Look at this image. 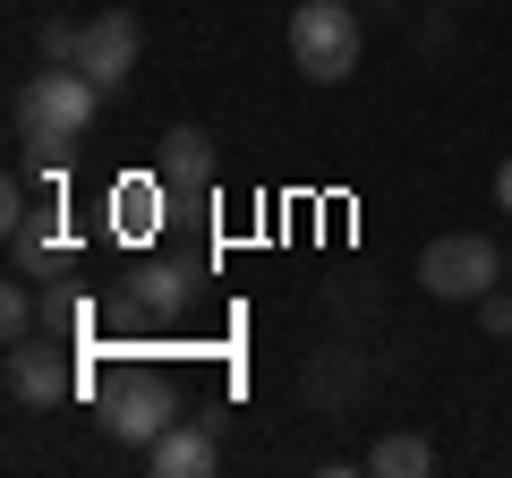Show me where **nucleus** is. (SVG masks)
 <instances>
[{
	"instance_id": "6",
	"label": "nucleus",
	"mask_w": 512,
	"mask_h": 478,
	"mask_svg": "<svg viewBox=\"0 0 512 478\" xmlns=\"http://www.w3.org/2000/svg\"><path fill=\"white\" fill-rule=\"evenodd\" d=\"M9 393H18L26 410H52L77 393V368L60 342H9Z\"/></svg>"
},
{
	"instance_id": "5",
	"label": "nucleus",
	"mask_w": 512,
	"mask_h": 478,
	"mask_svg": "<svg viewBox=\"0 0 512 478\" xmlns=\"http://www.w3.org/2000/svg\"><path fill=\"white\" fill-rule=\"evenodd\" d=\"M137 52H146V35H137V9H103V18H86V35H77V69L94 77V86H120L128 69H137Z\"/></svg>"
},
{
	"instance_id": "3",
	"label": "nucleus",
	"mask_w": 512,
	"mask_h": 478,
	"mask_svg": "<svg viewBox=\"0 0 512 478\" xmlns=\"http://www.w3.org/2000/svg\"><path fill=\"white\" fill-rule=\"evenodd\" d=\"M171 419H180V385H171L163 368H120L103 385V427L120 444H154Z\"/></svg>"
},
{
	"instance_id": "2",
	"label": "nucleus",
	"mask_w": 512,
	"mask_h": 478,
	"mask_svg": "<svg viewBox=\"0 0 512 478\" xmlns=\"http://www.w3.org/2000/svg\"><path fill=\"white\" fill-rule=\"evenodd\" d=\"M291 69L316 77V86H342L359 69V9H342V0H299L291 9Z\"/></svg>"
},
{
	"instance_id": "11",
	"label": "nucleus",
	"mask_w": 512,
	"mask_h": 478,
	"mask_svg": "<svg viewBox=\"0 0 512 478\" xmlns=\"http://www.w3.org/2000/svg\"><path fill=\"white\" fill-rule=\"evenodd\" d=\"M367 470L376 478H419V470H436V444L427 436H376L367 444Z\"/></svg>"
},
{
	"instance_id": "14",
	"label": "nucleus",
	"mask_w": 512,
	"mask_h": 478,
	"mask_svg": "<svg viewBox=\"0 0 512 478\" xmlns=\"http://www.w3.org/2000/svg\"><path fill=\"white\" fill-rule=\"evenodd\" d=\"M478 325H487L495 342L512 333V282H504V291H487V299H478Z\"/></svg>"
},
{
	"instance_id": "9",
	"label": "nucleus",
	"mask_w": 512,
	"mask_h": 478,
	"mask_svg": "<svg viewBox=\"0 0 512 478\" xmlns=\"http://www.w3.org/2000/svg\"><path fill=\"white\" fill-rule=\"evenodd\" d=\"M146 470H154V478H205V470H214V436L188 427V419H171L163 436L146 444Z\"/></svg>"
},
{
	"instance_id": "12",
	"label": "nucleus",
	"mask_w": 512,
	"mask_h": 478,
	"mask_svg": "<svg viewBox=\"0 0 512 478\" xmlns=\"http://www.w3.org/2000/svg\"><path fill=\"white\" fill-rule=\"evenodd\" d=\"M77 35H86V26H69V18H43V26H35V52H43V69H77Z\"/></svg>"
},
{
	"instance_id": "16",
	"label": "nucleus",
	"mask_w": 512,
	"mask_h": 478,
	"mask_svg": "<svg viewBox=\"0 0 512 478\" xmlns=\"http://www.w3.org/2000/svg\"><path fill=\"white\" fill-rule=\"evenodd\" d=\"M504 282H512V257H504Z\"/></svg>"
},
{
	"instance_id": "15",
	"label": "nucleus",
	"mask_w": 512,
	"mask_h": 478,
	"mask_svg": "<svg viewBox=\"0 0 512 478\" xmlns=\"http://www.w3.org/2000/svg\"><path fill=\"white\" fill-rule=\"evenodd\" d=\"M495 205H504V214H512V163L495 171Z\"/></svg>"
},
{
	"instance_id": "1",
	"label": "nucleus",
	"mask_w": 512,
	"mask_h": 478,
	"mask_svg": "<svg viewBox=\"0 0 512 478\" xmlns=\"http://www.w3.org/2000/svg\"><path fill=\"white\" fill-rule=\"evenodd\" d=\"M94 111H103V86H94L86 69H43L35 86L18 94V146L43 163V154H60L69 137L94 129Z\"/></svg>"
},
{
	"instance_id": "7",
	"label": "nucleus",
	"mask_w": 512,
	"mask_h": 478,
	"mask_svg": "<svg viewBox=\"0 0 512 478\" xmlns=\"http://www.w3.org/2000/svg\"><path fill=\"white\" fill-rule=\"evenodd\" d=\"M154 171H163L171 205H205V197H214V137H205V129H171Z\"/></svg>"
},
{
	"instance_id": "10",
	"label": "nucleus",
	"mask_w": 512,
	"mask_h": 478,
	"mask_svg": "<svg viewBox=\"0 0 512 478\" xmlns=\"http://www.w3.org/2000/svg\"><path fill=\"white\" fill-rule=\"evenodd\" d=\"M163 205H171L163 171H146V180H120V188H111V231H120V239H154V231H163Z\"/></svg>"
},
{
	"instance_id": "13",
	"label": "nucleus",
	"mask_w": 512,
	"mask_h": 478,
	"mask_svg": "<svg viewBox=\"0 0 512 478\" xmlns=\"http://www.w3.org/2000/svg\"><path fill=\"white\" fill-rule=\"evenodd\" d=\"M26 325H35V291H26V282H9V291H0V333H9V342H26Z\"/></svg>"
},
{
	"instance_id": "8",
	"label": "nucleus",
	"mask_w": 512,
	"mask_h": 478,
	"mask_svg": "<svg viewBox=\"0 0 512 478\" xmlns=\"http://www.w3.org/2000/svg\"><path fill=\"white\" fill-rule=\"evenodd\" d=\"M188 265H137L128 274V291H120V316H180L188 308Z\"/></svg>"
},
{
	"instance_id": "4",
	"label": "nucleus",
	"mask_w": 512,
	"mask_h": 478,
	"mask_svg": "<svg viewBox=\"0 0 512 478\" xmlns=\"http://www.w3.org/2000/svg\"><path fill=\"white\" fill-rule=\"evenodd\" d=\"M495 282H504L495 239H478V231H444V239H427V257H419V291H427V299H487Z\"/></svg>"
}]
</instances>
